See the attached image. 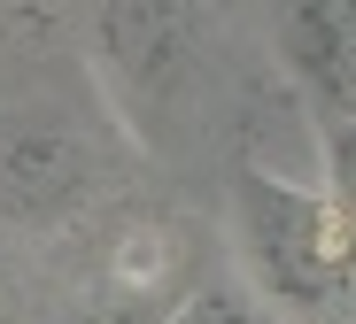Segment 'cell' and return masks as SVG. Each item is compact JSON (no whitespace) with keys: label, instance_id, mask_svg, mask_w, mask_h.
<instances>
[{"label":"cell","instance_id":"5","mask_svg":"<svg viewBox=\"0 0 356 324\" xmlns=\"http://www.w3.org/2000/svg\"><path fill=\"white\" fill-rule=\"evenodd\" d=\"M333 24H341V116H356V0H341Z\"/></svg>","mask_w":356,"mask_h":324},{"label":"cell","instance_id":"1","mask_svg":"<svg viewBox=\"0 0 356 324\" xmlns=\"http://www.w3.org/2000/svg\"><path fill=\"white\" fill-rule=\"evenodd\" d=\"M232 224H241V255L256 286L279 309H333L341 293H356V224L318 185L241 170L232 178Z\"/></svg>","mask_w":356,"mask_h":324},{"label":"cell","instance_id":"2","mask_svg":"<svg viewBox=\"0 0 356 324\" xmlns=\"http://www.w3.org/2000/svg\"><path fill=\"white\" fill-rule=\"evenodd\" d=\"M279 54H286V78L302 85L310 116H341V24H333V8H286Z\"/></svg>","mask_w":356,"mask_h":324},{"label":"cell","instance_id":"3","mask_svg":"<svg viewBox=\"0 0 356 324\" xmlns=\"http://www.w3.org/2000/svg\"><path fill=\"white\" fill-rule=\"evenodd\" d=\"M318 123V193L356 224V116H310Z\"/></svg>","mask_w":356,"mask_h":324},{"label":"cell","instance_id":"4","mask_svg":"<svg viewBox=\"0 0 356 324\" xmlns=\"http://www.w3.org/2000/svg\"><path fill=\"white\" fill-rule=\"evenodd\" d=\"M170 324H271V316L241 286H202V293H186V301L170 309Z\"/></svg>","mask_w":356,"mask_h":324}]
</instances>
